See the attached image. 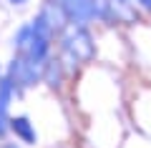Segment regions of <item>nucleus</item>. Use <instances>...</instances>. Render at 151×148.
Wrapping results in <instances>:
<instances>
[{
	"label": "nucleus",
	"mask_w": 151,
	"mask_h": 148,
	"mask_svg": "<svg viewBox=\"0 0 151 148\" xmlns=\"http://www.w3.org/2000/svg\"><path fill=\"white\" fill-rule=\"evenodd\" d=\"M45 48H48V25H45V20L40 18V20L35 23V28H33V60H40L45 53Z\"/></svg>",
	"instance_id": "obj_1"
},
{
	"label": "nucleus",
	"mask_w": 151,
	"mask_h": 148,
	"mask_svg": "<svg viewBox=\"0 0 151 148\" xmlns=\"http://www.w3.org/2000/svg\"><path fill=\"white\" fill-rule=\"evenodd\" d=\"M10 80L0 83V133L5 131V113H8V101H10Z\"/></svg>",
	"instance_id": "obj_2"
},
{
	"label": "nucleus",
	"mask_w": 151,
	"mask_h": 148,
	"mask_svg": "<svg viewBox=\"0 0 151 148\" xmlns=\"http://www.w3.org/2000/svg\"><path fill=\"white\" fill-rule=\"evenodd\" d=\"M13 131H15L18 136L23 138V141H28V143H35V131L30 128V123H28L25 118H15V121H13Z\"/></svg>",
	"instance_id": "obj_3"
},
{
	"label": "nucleus",
	"mask_w": 151,
	"mask_h": 148,
	"mask_svg": "<svg viewBox=\"0 0 151 148\" xmlns=\"http://www.w3.org/2000/svg\"><path fill=\"white\" fill-rule=\"evenodd\" d=\"M68 10L73 13L76 18H81V20H83V18H88L93 13V8H91L88 0H70V3H68Z\"/></svg>",
	"instance_id": "obj_4"
},
{
	"label": "nucleus",
	"mask_w": 151,
	"mask_h": 148,
	"mask_svg": "<svg viewBox=\"0 0 151 148\" xmlns=\"http://www.w3.org/2000/svg\"><path fill=\"white\" fill-rule=\"evenodd\" d=\"M10 3H25V0H10Z\"/></svg>",
	"instance_id": "obj_5"
},
{
	"label": "nucleus",
	"mask_w": 151,
	"mask_h": 148,
	"mask_svg": "<svg viewBox=\"0 0 151 148\" xmlns=\"http://www.w3.org/2000/svg\"><path fill=\"white\" fill-rule=\"evenodd\" d=\"M8 148H15V146H8Z\"/></svg>",
	"instance_id": "obj_6"
}]
</instances>
